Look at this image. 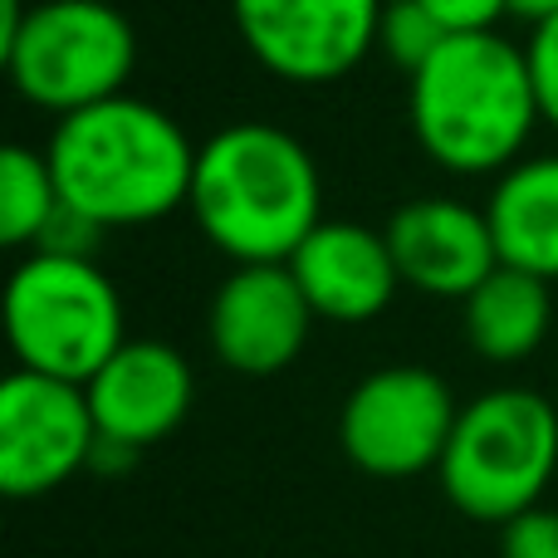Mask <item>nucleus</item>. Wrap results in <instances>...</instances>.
I'll use <instances>...</instances> for the list:
<instances>
[{
    "mask_svg": "<svg viewBox=\"0 0 558 558\" xmlns=\"http://www.w3.org/2000/svg\"><path fill=\"white\" fill-rule=\"evenodd\" d=\"M45 157L64 206L98 221L104 231L153 226L192 202V137L172 113L133 94L59 118Z\"/></svg>",
    "mask_w": 558,
    "mask_h": 558,
    "instance_id": "obj_1",
    "label": "nucleus"
},
{
    "mask_svg": "<svg viewBox=\"0 0 558 558\" xmlns=\"http://www.w3.org/2000/svg\"><path fill=\"white\" fill-rule=\"evenodd\" d=\"M192 216L235 265H284L324 226L318 162L275 123H231L196 147Z\"/></svg>",
    "mask_w": 558,
    "mask_h": 558,
    "instance_id": "obj_2",
    "label": "nucleus"
},
{
    "mask_svg": "<svg viewBox=\"0 0 558 558\" xmlns=\"http://www.w3.org/2000/svg\"><path fill=\"white\" fill-rule=\"evenodd\" d=\"M407 123L436 167L456 177H500L520 162L534 123H544L530 54L495 29L446 35L412 74Z\"/></svg>",
    "mask_w": 558,
    "mask_h": 558,
    "instance_id": "obj_3",
    "label": "nucleus"
},
{
    "mask_svg": "<svg viewBox=\"0 0 558 558\" xmlns=\"http://www.w3.org/2000/svg\"><path fill=\"white\" fill-rule=\"evenodd\" d=\"M558 471V412L534 387H490L461 407L446 456L441 490L465 520L510 524L544 505Z\"/></svg>",
    "mask_w": 558,
    "mask_h": 558,
    "instance_id": "obj_4",
    "label": "nucleus"
},
{
    "mask_svg": "<svg viewBox=\"0 0 558 558\" xmlns=\"http://www.w3.org/2000/svg\"><path fill=\"white\" fill-rule=\"evenodd\" d=\"M5 338L20 367L84 387L128 343L123 299L84 255L35 251L5 284Z\"/></svg>",
    "mask_w": 558,
    "mask_h": 558,
    "instance_id": "obj_5",
    "label": "nucleus"
},
{
    "mask_svg": "<svg viewBox=\"0 0 558 558\" xmlns=\"http://www.w3.org/2000/svg\"><path fill=\"white\" fill-rule=\"evenodd\" d=\"M0 59L25 104L69 118L123 94L137 64V39L108 0H39L0 45Z\"/></svg>",
    "mask_w": 558,
    "mask_h": 558,
    "instance_id": "obj_6",
    "label": "nucleus"
},
{
    "mask_svg": "<svg viewBox=\"0 0 558 558\" xmlns=\"http://www.w3.org/2000/svg\"><path fill=\"white\" fill-rule=\"evenodd\" d=\"M456 416L461 407L432 367H377L348 392L338 412V446L373 481H412L441 465Z\"/></svg>",
    "mask_w": 558,
    "mask_h": 558,
    "instance_id": "obj_7",
    "label": "nucleus"
},
{
    "mask_svg": "<svg viewBox=\"0 0 558 558\" xmlns=\"http://www.w3.org/2000/svg\"><path fill=\"white\" fill-rule=\"evenodd\" d=\"M94 451L98 422L78 383L29 367L0 383V490L10 500H39L69 485L94 465Z\"/></svg>",
    "mask_w": 558,
    "mask_h": 558,
    "instance_id": "obj_8",
    "label": "nucleus"
},
{
    "mask_svg": "<svg viewBox=\"0 0 558 558\" xmlns=\"http://www.w3.org/2000/svg\"><path fill=\"white\" fill-rule=\"evenodd\" d=\"M387 0H231L235 35L284 84H333L377 49Z\"/></svg>",
    "mask_w": 558,
    "mask_h": 558,
    "instance_id": "obj_9",
    "label": "nucleus"
},
{
    "mask_svg": "<svg viewBox=\"0 0 558 558\" xmlns=\"http://www.w3.org/2000/svg\"><path fill=\"white\" fill-rule=\"evenodd\" d=\"M314 318V304L289 265H235L211 299L206 333L231 373L275 377L304 353Z\"/></svg>",
    "mask_w": 558,
    "mask_h": 558,
    "instance_id": "obj_10",
    "label": "nucleus"
},
{
    "mask_svg": "<svg viewBox=\"0 0 558 558\" xmlns=\"http://www.w3.org/2000/svg\"><path fill=\"white\" fill-rule=\"evenodd\" d=\"M98 436L143 456L186 422L196 402V373L172 343L128 338L104 367L84 383Z\"/></svg>",
    "mask_w": 558,
    "mask_h": 558,
    "instance_id": "obj_11",
    "label": "nucleus"
},
{
    "mask_svg": "<svg viewBox=\"0 0 558 558\" xmlns=\"http://www.w3.org/2000/svg\"><path fill=\"white\" fill-rule=\"evenodd\" d=\"M387 251L407 289L432 299H465L481 279L500 270L490 216L451 196H416L383 226Z\"/></svg>",
    "mask_w": 558,
    "mask_h": 558,
    "instance_id": "obj_12",
    "label": "nucleus"
},
{
    "mask_svg": "<svg viewBox=\"0 0 558 558\" xmlns=\"http://www.w3.org/2000/svg\"><path fill=\"white\" fill-rule=\"evenodd\" d=\"M284 265L328 324H373L402 289L387 235L353 221H324Z\"/></svg>",
    "mask_w": 558,
    "mask_h": 558,
    "instance_id": "obj_13",
    "label": "nucleus"
},
{
    "mask_svg": "<svg viewBox=\"0 0 558 558\" xmlns=\"http://www.w3.org/2000/svg\"><path fill=\"white\" fill-rule=\"evenodd\" d=\"M490 231L500 265L530 270L539 279H558V153L520 157L500 172L490 192Z\"/></svg>",
    "mask_w": 558,
    "mask_h": 558,
    "instance_id": "obj_14",
    "label": "nucleus"
},
{
    "mask_svg": "<svg viewBox=\"0 0 558 558\" xmlns=\"http://www.w3.org/2000/svg\"><path fill=\"white\" fill-rule=\"evenodd\" d=\"M549 324H554L549 279L514 270V265H500L490 279H481L461 299L465 343L495 367L524 363V357L539 353V343L549 338Z\"/></svg>",
    "mask_w": 558,
    "mask_h": 558,
    "instance_id": "obj_15",
    "label": "nucleus"
},
{
    "mask_svg": "<svg viewBox=\"0 0 558 558\" xmlns=\"http://www.w3.org/2000/svg\"><path fill=\"white\" fill-rule=\"evenodd\" d=\"M59 206H64V196H59V182L49 172V157L20 143L5 147L0 153V241L10 251L35 245Z\"/></svg>",
    "mask_w": 558,
    "mask_h": 558,
    "instance_id": "obj_16",
    "label": "nucleus"
},
{
    "mask_svg": "<svg viewBox=\"0 0 558 558\" xmlns=\"http://www.w3.org/2000/svg\"><path fill=\"white\" fill-rule=\"evenodd\" d=\"M446 29L422 0H387L383 20H377V49H383L392 64H402L407 74L426 64V59L441 49Z\"/></svg>",
    "mask_w": 558,
    "mask_h": 558,
    "instance_id": "obj_17",
    "label": "nucleus"
},
{
    "mask_svg": "<svg viewBox=\"0 0 558 558\" xmlns=\"http://www.w3.org/2000/svg\"><path fill=\"white\" fill-rule=\"evenodd\" d=\"M500 558H558V510L534 505L500 524Z\"/></svg>",
    "mask_w": 558,
    "mask_h": 558,
    "instance_id": "obj_18",
    "label": "nucleus"
},
{
    "mask_svg": "<svg viewBox=\"0 0 558 558\" xmlns=\"http://www.w3.org/2000/svg\"><path fill=\"white\" fill-rule=\"evenodd\" d=\"M524 54H530V74H534V94H539V113H544V123L558 133V20H549V25H534Z\"/></svg>",
    "mask_w": 558,
    "mask_h": 558,
    "instance_id": "obj_19",
    "label": "nucleus"
},
{
    "mask_svg": "<svg viewBox=\"0 0 558 558\" xmlns=\"http://www.w3.org/2000/svg\"><path fill=\"white\" fill-rule=\"evenodd\" d=\"M98 235H104V226H98V221L78 216L74 206H59L54 221H49L45 235L35 241V251H49V255H84V260H94Z\"/></svg>",
    "mask_w": 558,
    "mask_h": 558,
    "instance_id": "obj_20",
    "label": "nucleus"
},
{
    "mask_svg": "<svg viewBox=\"0 0 558 558\" xmlns=\"http://www.w3.org/2000/svg\"><path fill=\"white\" fill-rule=\"evenodd\" d=\"M446 35H471V29H495L500 15H510V0H422Z\"/></svg>",
    "mask_w": 558,
    "mask_h": 558,
    "instance_id": "obj_21",
    "label": "nucleus"
},
{
    "mask_svg": "<svg viewBox=\"0 0 558 558\" xmlns=\"http://www.w3.org/2000/svg\"><path fill=\"white\" fill-rule=\"evenodd\" d=\"M510 15L524 25H549L558 20V0H510Z\"/></svg>",
    "mask_w": 558,
    "mask_h": 558,
    "instance_id": "obj_22",
    "label": "nucleus"
}]
</instances>
